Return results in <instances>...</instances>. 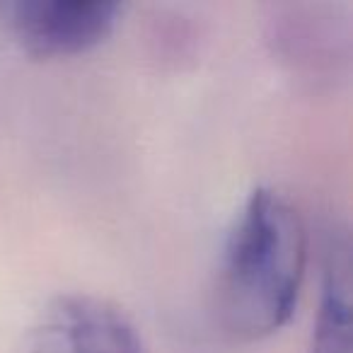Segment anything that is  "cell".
Masks as SVG:
<instances>
[{"mask_svg": "<svg viewBox=\"0 0 353 353\" xmlns=\"http://www.w3.org/2000/svg\"><path fill=\"white\" fill-rule=\"evenodd\" d=\"M305 256V225L295 206L276 189H254L228 230L218 264L223 327L247 341L283 327L298 303Z\"/></svg>", "mask_w": 353, "mask_h": 353, "instance_id": "1", "label": "cell"}, {"mask_svg": "<svg viewBox=\"0 0 353 353\" xmlns=\"http://www.w3.org/2000/svg\"><path fill=\"white\" fill-rule=\"evenodd\" d=\"M17 353H148L136 324L114 303L63 293L39 310Z\"/></svg>", "mask_w": 353, "mask_h": 353, "instance_id": "2", "label": "cell"}, {"mask_svg": "<svg viewBox=\"0 0 353 353\" xmlns=\"http://www.w3.org/2000/svg\"><path fill=\"white\" fill-rule=\"evenodd\" d=\"M121 10L117 0H17L6 8L12 34L34 56H68L99 44Z\"/></svg>", "mask_w": 353, "mask_h": 353, "instance_id": "3", "label": "cell"}, {"mask_svg": "<svg viewBox=\"0 0 353 353\" xmlns=\"http://www.w3.org/2000/svg\"><path fill=\"white\" fill-rule=\"evenodd\" d=\"M307 353H351V256L346 232H332L324 250L322 298Z\"/></svg>", "mask_w": 353, "mask_h": 353, "instance_id": "4", "label": "cell"}]
</instances>
